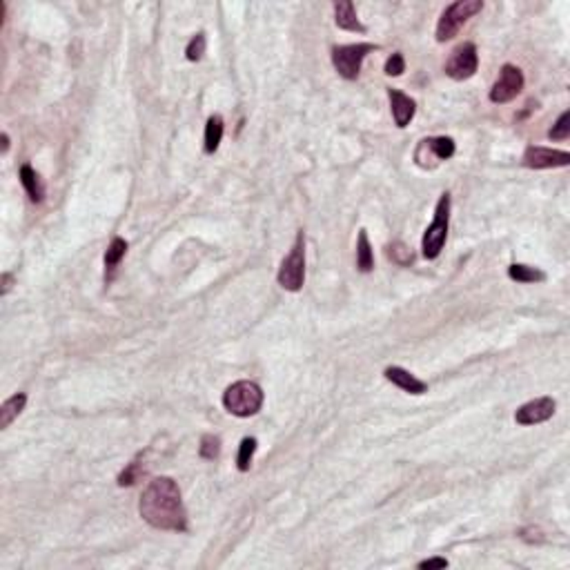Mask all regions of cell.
Instances as JSON below:
<instances>
[{"instance_id": "8992f818", "label": "cell", "mask_w": 570, "mask_h": 570, "mask_svg": "<svg viewBox=\"0 0 570 570\" xmlns=\"http://www.w3.org/2000/svg\"><path fill=\"white\" fill-rule=\"evenodd\" d=\"M377 49V45L372 43H357V45H341L332 49V65L334 69L339 72L341 79L345 81H357L361 65H364L366 56L370 51Z\"/></svg>"}, {"instance_id": "9a60e30c", "label": "cell", "mask_w": 570, "mask_h": 570, "mask_svg": "<svg viewBox=\"0 0 570 570\" xmlns=\"http://www.w3.org/2000/svg\"><path fill=\"white\" fill-rule=\"evenodd\" d=\"M20 183L27 192V197L34 201V203H41L45 199V187H43V180L41 176L36 174V170L32 165H22L20 167Z\"/></svg>"}, {"instance_id": "277c9868", "label": "cell", "mask_w": 570, "mask_h": 570, "mask_svg": "<svg viewBox=\"0 0 570 570\" xmlns=\"http://www.w3.org/2000/svg\"><path fill=\"white\" fill-rule=\"evenodd\" d=\"M277 281L283 290H290V292H299L303 288V283H305V234H303V230L296 234V241L292 245L290 254L283 258Z\"/></svg>"}, {"instance_id": "cb8c5ba5", "label": "cell", "mask_w": 570, "mask_h": 570, "mask_svg": "<svg viewBox=\"0 0 570 570\" xmlns=\"http://www.w3.org/2000/svg\"><path fill=\"white\" fill-rule=\"evenodd\" d=\"M548 136L552 140H566L570 136V112H564L559 119H557V123L552 125V129L548 132Z\"/></svg>"}, {"instance_id": "484cf974", "label": "cell", "mask_w": 570, "mask_h": 570, "mask_svg": "<svg viewBox=\"0 0 570 570\" xmlns=\"http://www.w3.org/2000/svg\"><path fill=\"white\" fill-rule=\"evenodd\" d=\"M390 258L392 261H397L399 265H408L410 261H412V252L406 248L404 243H395V245H390Z\"/></svg>"}, {"instance_id": "7c38bea8", "label": "cell", "mask_w": 570, "mask_h": 570, "mask_svg": "<svg viewBox=\"0 0 570 570\" xmlns=\"http://www.w3.org/2000/svg\"><path fill=\"white\" fill-rule=\"evenodd\" d=\"M387 98H390L397 127H408V123L414 119V112H417V102H414L410 96H406L404 92H399V89H392V87H387Z\"/></svg>"}, {"instance_id": "44dd1931", "label": "cell", "mask_w": 570, "mask_h": 570, "mask_svg": "<svg viewBox=\"0 0 570 570\" xmlns=\"http://www.w3.org/2000/svg\"><path fill=\"white\" fill-rule=\"evenodd\" d=\"M254 452H256V439L254 437H245L241 446H239V455H237V468L241 472H248L250 465H252V459H254Z\"/></svg>"}, {"instance_id": "f546056e", "label": "cell", "mask_w": 570, "mask_h": 570, "mask_svg": "<svg viewBox=\"0 0 570 570\" xmlns=\"http://www.w3.org/2000/svg\"><path fill=\"white\" fill-rule=\"evenodd\" d=\"M0 140H3V154H7L9 152V136L3 134V136H0Z\"/></svg>"}, {"instance_id": "5bb4252c", "label": "cell", "mask_w": 570, "mask_h": 570, "mask_svg": "<svg viewBox=\"0 0 570 570\" xmlns=\"http://www.w3.org/2000/svg\"><path fill=\"white\" fill-rule=\"evenodd\" d=\"M334 22H336V27L345 29V32H361V34L366 32V27L357 18L354 5L350 3V0H339V3H334Z\"/></svg>"}, {"instance_id": "ba28073f", "label": "cell", "mask_w": 570, "mask_h": 570, "mask_svg": "<svg viewBox=\"0 0 570 570\" xmlns=\"http://www.w3.org/2000/svg\"><path fill=\"white\" fill-rule=\"evenodd\" d=\"M479 67V54L475 43H461L452 49V54L446 62V74L452 81H468L475 76Z\"/></svg>"}, {"instance_id": "52a82bcc", "label": "cell", "mask_w": 570, "mask_h": 570, "mask_svg": "<svg viewBox=\"0 0 570 570\" xmlns=\"http://www.w3.org/2000/svg\"><path fill=\"white\" fill-rule=\"evenodd\" d=\"M455 154V140L450 136H435V138H423L417 150H414V161L419 167H435L437 163L452 159Z\"/></svg>"}, {"instance_id": "e0dca14e", "label": "cell", "mask_w": 570, "mask_h": 570, "mask_svg": "<svg viewBox=\"0 0 570 570\" xmlns=\"http://www.w3.org/2000/svg\"><path fill=\"white\" fill-rule=\"evenodd\" d=\"M25 404H27V395L18 392L14 397H9L5 404L0 406V428H3V430H5V428H9L11 421H14L18 414L25 410Z\"/></svg>"}, {"instance_id": "8fae6325", "label": "cell", "mask_w": 570, "mask_h": 570, "mask_svg": "<svg viewBox=\"0 0 570 570\" xmlns=\"http://www.w3.org/2000/svg\"><path fill=\"white\" fill-rule=\"evenodd\" d=\"M557 410V404L552 397H539L524 404L519 410L515 412V421L519 425H537L548 421Z\"/></svg>"}, {"instance_id": "4316f807", "label": "cell", "mask_w": 570, "mask_h": 570, "mask_svg": "<svg viewBox=\"0 0 570 570\" xmlns=\"http://www.w3.org/2000/svg\"><path fill=\"white\" fill-rule=\"evenodd\" d=\"M404 72H406V58L397 51V54H392L390 58L385 60V74L387 76H401Z\"/></svg>"}, {"instance_id": "7a4b0ae2", "label": "cell", "mask_w": 570, "mask_h": 570, "mask_svg": "<svg viewBox=\"0 0 570 570\" xmlns=\"http://www.w3.org/2000/svg\"><path fill=\"white\" fill-rule=\"evenodd\" d=\"M223 406L234 417H252L263 406V390L254 381H237L223 392Z\"/></svg>"}, {"instance_id": "603a6c76", "label": "cell", "mask_w": 570, "mask_h": 570, "mask_svg": "<svg viewBox=\"0 0 570 570\" xmlns=\"http://www.w3.org/2000/svg\"><path fill=\"white\" fill-rule=\"evenodd\" d=\"M199 452H201V457L203 459H216L218 457V452H221V439L218 437H214V435H205L203 439H201V448H199Z\"/></svg>"}, {"instance_id": "5b68a950", "label": "cell", "mask_w": 570, "mask_h": 570, "mask_svg": "<svg viewBox=\"0 0 570 570\" xmlns=\"http://www.w3.org/2000/svg\"><path fill=\"white\" fill-rule=\"evenodd\" d=\"M484 9L482 0H457L444 9L442 18L437 22V41L446 43L450 38H455L459 34V29L465 25V20L472 18L475 14Z\"/></svg>"}, {"instance_id": "2e32d148", "label": "cell", "mask_w": 570, "mask_h": 570, "mask_svg": "<svg viewBox=\"0 0 570 570\" xmlns=\"http://www.w3.org/2000/svg\"><path fill=\"white\" fill-rule=\"evenodd\" d=\"M223 132H225V125H223V119L218 114L210 116L207 119V125H205V154H214L218 150L223 140Z\"/></svg>"}, {"instance_id": "ac0fdd59", "label": "cell", "mask_w": 570, "mask_h": 570, "mask_svg": "<svg viewBox=\"0 0 570 570\" xmlns=\"http://www.w3.org/2000/svg\"><path fill=\"white\" fill-rule=\"evenodd\" d=\"M357 267L361 272H372L374 267V254L368 241V232L359 230V241H357Z\"/></svg>"}, {"instance_id": "9c48e42d", "label": "cell", "mask_w": 570, "mask_h": 570, "mask_svg": "<svg viewBox=\"0 0 570 570\" xmlns=\"http://www.w3.org/2000/svg\"><path fill=\"white\" fill-rule=\"evenodd\" d=\"M522 89H524L522 69L515 67V65H503L499 72V79L490 87L488 98L492 102H497V105H503V102H510L512 98H517V94H519Z\"/></svg>"}, {"instance_id": "7402d4cb", "label": "cell", "mask_w": 570, "mask_h": 570, "mask_svg": "<svg viewBox=\"0 0 570 570\" xmlns=\"http://www.w3.org/2000/svg\"><path fill=\"white\" fill-rule=\"evenodd\" d=\"M142 475H145V468H142L138 459L132 461V463H127V468L119 475V486H123V488L125 486H134Z\"/></svg>"}, {"instance_id": "f1b7e54d", "label": "cell", "mask_w": 570, "mask_h": 570, "mask_svg": "<svg viewBox=\"0 0 570 570\" xmlns=\"http://www.w3.org/2000/svg\"><path fill=\"white\" fill-rule=\"evenodd\" d=\"M11 283H14V277H11V274H3V288H0V294H7L11 290Z\"/></svg>"}, {"instance_id": "d4e9b609", "label": "cell", "mask_w": 570, "mask_h": 570, "mask_svg": "<svg viewBox=\"0 0 570 570\" xmlns=\"http://www.w3.org/2000/svg\"><path fill=\"white\" fill-rule=\"evenodd\" d=\"M203 54H205V34H197L190 41V45L185 49V56H187V60L197 62L203 58Z\"/></svg>"}, {"instance_id": "4fadbf2b", "label": "cell", "mask_w": 570, "mask_h": 570, "mask_svg": "<svg viewBox=\"0 0 570 570\" xmlns=\"http://www.w3.org/2000/svg\"><path fill=\"white\" fill-rule=\"evenodd\" d=\"M383 374H385V379H387V381L395 383L397 387H401V390L410 392V395H423V392L428 390V385H425L421 379H417V377H414V374H410L408 370L399 368V366L385 368Z\"/></svg>"}, {"instance_id": "83f0119b", "label": "cell", "mask_w": 570, "mask_h": 570, "mask_svg": "<svg viewBox=\"0 0 570 570\" xmlns=\"http://www.w3.org/2000/svg\"><path fill=\"white\" fill-rule=\"evenodd\" d=\"M419 568H421V570H435V568H448V559H444V557H432V559H425V562H419Z\"/></svg>"}, {"instance_id": "3957f363", "label": "cell", "mask_w": 570, "mask_h": 570, "mask_svg": "<svg viewBox=\"0 0 570 570\" xmlns=\"http://www.w3.org/2000/svg\"><path fill=\"white\" fill-rule=\"evenodd\" d=\"M448 227H450V194H442V199L437 203L435 218L432 223L428 225L423 241H421V250L428 261H432L439 254H442L446 239H448Z\"/></svg>"}, {"instance_id": "ffe728a7", "label": "cell", "mask_w": 570, "mask_h": 570, "mask_svg": "<svg viewBox=\"0 0 570 570\" xmlns=\"http://www.w3.org/2000/svg\"><path fill=\"white\" fill-rule=\"evenodd\" d=\"M508 277L517 283H539L546 279L541 270L537 267H530V265H522V263H512L508 267Z\"/></svg>"}, {"instance_id": "d6986e66", "label": "cell", "mask_w": 570, "mask_h": 570, "mask_svg": "<svg viewBox=\"0 0 570 570\" xmlns=\"http://www.w3.org/2000/svg\"><path fill=\"white\" fill-rule=\"evenodd\" d=\"M127 254V241L121 239V237H116L112 239L110 243V248L105 252V270H107V279H112L114 274V270L119 267V263L123 261V256Z\"/></svg>"}, {"instance_id": "30bf717a", "label": "cell", "mask_w": 570, "mask_h": 570, "mask_svg": "<svg viewBox=\"0 0 570 570\" xmlns=\"http://www.w3.org/2000/svg\"><path fill=\"white\" fill-rule=\"evenodd\" d=\"M570 163V154L564 150H550L530 145L524 152V165L530 170H550V167H566Z\"/></svg>"}, {"instance_id": "6da1fadb", "label": "cell", "mask_w": 570, "mask_h": 570, "mask_svg": "<svg viewBox=\"0 0 570 570\" xmlns=\"http://www.w3.org/2000/svg\"><path fill=\"white\" fill-rule=\"evenodd\" d=\"M138 512L152 528L185 533L187 512L180 497V488L172 477H157L142 490L138 501Z\"/></svg>"}]
</instances>
